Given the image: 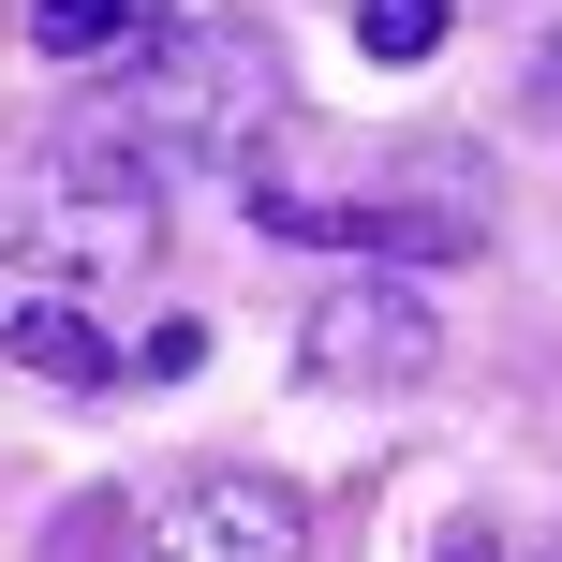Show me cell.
I'll list each match as a JSON object with an SVG mask.
<instances>
[{"instance_id":"1","label":"cell","mask_w":562,"mask_h":562,"mask_svg":"<svg viewBox=\"0 0 562 562\" xmlns=\"http://www.w3.org/2000/svg\"><path fill=\"white\" fill-rule=\"evenodd\" d=\"M267 119H281V45L267 30H148L119 59L104 119H75V134L148 164V148H267Z\"/></svg>"},{"instance_id":"2","label":"cell","mask_w":562,"mask_h":562,"mask_svg":"<svg viewBox=\"0 0 562 562\" xmlns=\"http://www.w3.org/2000/svg\"><path fill=\"white\" fill-rule=\"evenodd\" d=\"M0 237H15V267L75 311L89 281H119V267L164 252V193H148V164H119L104 134L59 119V148H30V178L0 193Z\"/></svg>"},{"instance_id":"3","label":"cell","mask_w":562,"mask_h":562,"mask_svg":"<svg viewBox=\"0 0 562 562\" xmlns=\"http://www.w3.org/2000/svg\"><path fill=\"white\" fill-rule=\"evenodd\" d=\"M237 207H252L267 237H296V252H370V267H459L488 237V178L459 164V148H415V164L370 178V193H296V178L252 148Z\"/></svg>"},{"instance_id":"4","label":"cell","mask_w":562,"mask_h":562,"mask_svg":"<svg viewBox=\"0 0 562 562\" xmlns=\"http://www.w3.org/2000/svg\"><path fill=\"white\" fill-rule=\"evenodd\" d=\"M134 562H311V504L281 474H178Z\"/></svg>"},{"instance_id":"5","label":"cell","mask_w":562,"mask_h":562,"mask_svg":"<svg viewBox=\"0 0 562 562\" xmlns=\"http://www.w3.org/2000/svg\"><path fill=\"white\" fill-rule=\"evenodd\" d=\"M296 356H311V385H415V370H445V326H429L415 281H326Z\"/></svg>"},{"instance_id":"6","label":"cell","mask_w":562,"mask_h":562,"mask_svg":"<svg viewBox=\"0 0 562 562\" xmlns=\"http://www.w3.org/2000/svg\"><path fill=\"white\" fill-rule=\"evenodd\" d=\"M0 356H15V370H45V385H119V340L104 326H89V311H59V296H15V326H0Z\"/></svg>"},{"instance_id":"7","label":"cell","mask_w":562,"mask_h":562,"mask_svg":"<svg viewBox=\"0 0 562 562\" xmlns=\"http://www.w3.org/2000/svg\"><path fill=\"white\" fill-rule=\"evenodd\" d=\"M164 30V0H30V45L45 59H134Z\"/></svg>"},{"instance_id":"8","label":"cell","mask_w":562,"mask_h":562,"mask_svg":"<svg viewBox=\"0 0 562 562\" xmlns=\"http://www.w3.org/2000/svg\"><path fill=\"white\" fill-rule=\"evenodd\" d=\"M445 15H459V0H356V45H370V59H429Z\"/></svg>"},{"instance_id":"9","label":"cell","mask_w":562,"mask_h":562,"mask_svg":"<svg viewBox=\"0 0 562 562\" xmlns=\"http://www.w3.org/2000/svg\"><path fill=\"white\" fill-rule=\"evenodd\" d=\"M207 356V326H148V356H134V385H178V370Z\"/></svg>"},{"instance_id":"10","label":"cell","mask_w":562,"mask_h":562,"mask_svg":"<svg viewBox=\"0 0 562 562\" xmlns=\"http://www.w3.org/2000/svg\"><path fill=\"white\" fill-rule=\"evenodd\" d=\"M445 562H504V548H488V533H474V518H459V533H445Z\"/></svg>"}]
</instances>
